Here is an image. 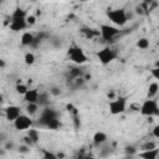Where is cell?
Instances as JSON below:
<instances>
[{
    "mask_svg": "<svg viewBox=\"0 0 159 159\" xmlns=\"http://www.w3.org/2000/svg\"><path fill=\"white\" fill-rule=\"evenodd\" d=\"M108 109L112 116H118L124 113L127 109V97L118 96L114 99H111L108 102Z\"/></svg>",
    "mask_w": 159,
    "mask_h": 159,
    "instance_id": "cell-2",
    "label": "cell"
},
{
    "mask_svg": "<svg viewBox=\"0 0 159 159\" xmlns=\"http://www.w3.org/2000/svg\"><path fill=\"white\" fill-rule=\"evenodd\" d=\"M152 76H153L155 80L159 81V61L155 62V67L152 70Z\"/></svg>",
    "mask_w": 159,
    "mask_h": 159,
    "instance_id": "cell-24",
    "label": "cell"
},
{
    "mask_svg": "<svg viewBox=\"0 0 159 159\" xmlns=\"http://www.w3.org/2000/svg\"><path fill=\"white\" fill-rule=\"evenodd\" d=\"M124 152H125V154H137V153H138V150H137L133 145H128V147H125Z\"/></svg>",
    "mask_w": 159,
    "mask_h": 159,
    "instance_id": "cell-26",
    "label": "cell"
},
{
    "mask_svg": "<svg viewBox=\"0 0 159 159\" xmlns=\"http://www.w3.org/2000/svg\"><path fill=\"white\" fill-rule=\"evenodd\" d=\"M60 125H61V124H60V120H58V119H55L53 122H51V123L48 124V128H50V129H57Z\"/></svg>",
    "mask_w": 159,
    "mask_h": 159,
    "instance_id": "cell-28",
    "label": "cell"
},
{
    "mask_svg": "<svg viewBox=\"0 0 159 159\" xmlns=\"http://www.w3.org/2000/svg\"><path fill=\"white\" fill-rule=\"evenodd\" d=\"M159 91V84L157 82H152L148 87V98H153Z\"/></svg>",
    "mask_w": 159,
    "mask_h": 159,
    "instance_id": "cell-18",
    "label": "cell"
},
{
    "mask_svg": "<svg viewBox=\"0 0 159 159\" xmlns=\"http://www.w3.org/2000/svg\"><path fill=\"white\" fill-rule=\"evenodd\" d=\"M4 113H5V117L9 122H15L22 113H21V108L19 106H15V104H10L7 106L5 109H4Z\"/></svg>",
    "mask_w": 159,
    "mask_h": 159,
    "instance_id": "cell-9",
    "label": "cell"
},
{
    "mask_svg": "<svg viewBox=\"0 0 159 159\" xmlns=\"http://www.w3.org/2000/svg\"><path fill=\"white\" fill-rule=\"evenodd\" d=\"M34 120L31 119L30 116L27 114H21L15 122H14V128L19 132H24V130H29L32 128Z\"/></svg>",
    "mask_w": 159,
    "mask_h": 159,
    "instance_id": "cell-5",
    "label": "cell"
},
{
    "mask_svg": "<svg viewBox=\"0 0 159 159\" xmlns=\"http://www.w3.org/2000/svg\"><path fill=\"white\" fill-rule=\"evenodd\" d=\"M27 26L26 19H11L10 17V24H9V29L14 32H20L22 30H25Z\"/></svg>",
    "mask_w": 159,
    "mask_h": 159,
    "instance_id": "cell-10",
    "label": "cell"
},
{
    "mask_svg": "<svg viewBox=\"0 0 159 159\" xmlns=\"http://www.w3.org/2000/svg\"><path fill=\"white\" fill-rule=\"evenodd\" d=\"M50 93H51V94H53V96H58V94L61 93V91H60L57 87H53V88H51V89H50Z\"/></svg>",
    "mask_w": 159,
    "mask_h": 159,
    "instance_id": "cell-30",
    "label": "cell"
},
{
    "mask_svg": "<svg viewBox=\"0 0 159 159\" xmlns=\"http://www.w3.org/2000/svg\"><path fill=\"white\" fill-rule=\"evenodd\" d=\"M119 34V30L112 25H107V24H102L99 25V35L103 40L106 41H109V40H113L117 35Z\"/></svg>",
    "mask_w": 159,
    "mask_h": 159,
    "instance_id": "cell-6",
    "label": "cell"
},
{
    "mask_svg": "<svg viewBox=\"0 0 159 159\" xmlns=\"http://www.w3.org/2000/svg\"><path fill=\"white\" fill-rule=\"evenodd\" d=\"M26 22H27V26H29V27L34 26V25L36 24V16H35V15H27Z\"/></svg>",
    "mask_w": 159,
    "mask_h": 159,
    "instance_id": "cell-25",
    "label": "cell"
},
{
    "mask_svg": "<svg viewBox=\"0 0 159 159\" xmlns=\"http://www.w3.org/2000/svg\"><path fill=\"white\" fill-rule=\"evenodd\" d=\"M35 60H36V57H35V55H34L32 52H26L25 56H24V61H25V63L29 65V66L34 65V63H35Z\"/></svg>",
    "mask_w": 159,
    "mask_h": 159,
    "instance_id": "cell-22",
    "label": "cell"
},
{
    "mask_svg": "<svg viewBox=\"0 0 159 159\" xmlns=\"http://www.w3.org/2000/svg\"><path fill=\"white\" fill-rule=\"evenodd\" d=\"M25 109H26V114L32 117V116H35L39 112L40 107H39V103H26Z\"/></svg>",
    "mask_w": 159,
    "mask_h": 159,
    "instance_id": "cell-15",
    "label": "cell"
},
{
    "mask_svg": "<svg viewBox=\"0 0 159 159\" xmlns=\"http://www.w3.org/2000/svg\"><path fill=\"white\" fill-rule=\"evenodd\" d=\"M68 57L76 65L86 63L87 60H88L87 56H86V53H84V51L80 46H77V45H73L72 47H70V50H68Z\"/></svg>",
    "mask_w": 159,
    "mask_h": 159,
    "instance_id": "cell-4",
    "label": "cell"
},
{
    "mask_svg": "<svg viewBox=\"0 0 159 159\" xmlns=\"http://www.w3.org/2000/svg\"><path fill=\"white\" fill-rule=\"evenodd\" d=\"M27 137L32 140V143H34V144H36V143L39 142V139H40V133H39V130H37V129L31 128V129H29V130H27Z\"/></svg>",
    "mask_w": 159,
    "mask_h": 159,
    "instance_id": "cell-17",
    "label": "cell"
},
{
    "mask_svg": "<svg viewBox=\"0 0 159 159\" xmlns=\"http://www.w3.org/2000/svg\"><path fill=\"white\" fill-rule=\"evenodd\" d=\"M55 119H57V112H55V111L51 109V108H45V109L42 111L41 116H40L39 122H40L42 125L48 127V124H50L51 122H53Z\"/></svg>",
    "mask_w": 159,
    "mask_h": 159,
    "instance_id": "cell-8",
    "label": "cell"
},
{
    "mask_svg": "<svg viewBox=\"0 0 159 159\" xmlns=\"http://www.w3.org/2000/svg\"><path fill=\"white\" fill-rule=\"evenodd\" d=\"M152 134H153L155 138L159 139V124H157V125L153 127V129H152Z\"/></svg>",
    "mask_w": 159,
    "mask_h": 159,
    "instance_id": "cell-29",
    "label": "cell"
},
{
    "mask_svg": "<svg viewBox=\"0 0 159 159\" xmlns=\"http://www.w3.org/2000/svg\"><path fill=\"white\" fill-rule=\"evenodd\" d=\"M137 47L140 50H147L149 47V40L147 37H142L137 41Z\"/></svg>",
    "mask_w": 159,
    "mask_h": 159,
    "instance_id": "cell-21",
    "label": "cell"
},
{
    "mask_svg": "<svg viewBox=\"0 0 159 159\" xmlns=\"http://www.w3.org/2000/svg\"><path fill=\"white\" fill-rule=\"evenodd\" d=\"M29 148H30V147H27V145H22V147L19 148V152H20V153H27V152H29Z\"/></svg>",
    "mask_w": 159,
    "mask_h": 159,
    "instance_id": "cell-31",
    "label": "cell"
},
{
    "mask_svg": "<svg viewBox=\"0 0 159 159\" xmlns=\"http://www.w3.org/2000/svg\"><path fill=\"white\" fill-rule=\"evenodd\" d=\"M10 17L11 19H26L27 17V12H26V10H24L21 7H16Z\"/></svg>",
    "mask_w": 159,
    "mask_h": 159,
    "instance_id": "cell-16",
    "label": "cell"
},
{
    "mask_svg": "<svg viewBox=\"0 0 159 159\" xmlns=\"http://www.w3.org/2000/svg\"><path fill=\"white\" fill-rule=\"evenodd\" d=\"M40 92L36 89V88H30L26 94L24 96V101L26 103H39V99H40Z\"/></svg>",
    "mask_w": 159,
    "mask_h": 159,
    "instance_id": "cell-11",
    "label": "cell"
},
{
    "mask_svg": "<svg viewBox=\"0 0 159 159\" xmlns=\"http://www.w3.org/2000/svg\"><path fill=\"white\" fill-rule=\"evenodd\" d=\"M140 159H158L159 157V148L149 149V150H140L137 153Z\"/></svg>",
    "mask_w": 159,
    "mask_h": 159,
    "instance_id": "cell-12",
    "label": "cell"
},
{
    "mask_svg": "<svg viewBox=\"0 0 159 159\" xmlns=\"http://www.w3.org/2000/svg\"><path fill=\"white\" fill-rule=\"evenodd\" d=\"M47 94H40V99H39V103H43V102H46L47 99Z\"/></svg>",
    "mask_w": 159,
    "mask_h": 159,
    "instance_id": "cell-33",
    "label": "cell"
},
{
    "mask_svg": "<svg viewBox=\"0 0 159 159\" xmlns=\"http://www.w3.org/2000/svg\"><path fill=\"white\" fill-rule=\"evenodd\" d=\"M107 17L109 21L117 26H124L128 22V15L124 9H113L107 12Z\"/></svg>",
    "mask_w": 159,
    "mask_h": 159,
    "instance_id": "cell-3",
    "label": "cell"
},
{
    "mask_svg": "<svg viewBox=\"0 0 159 159\" xmlns=\"http://www.w3.org/2000/svg\"><path fill=\"white\" fill-rule=\"evenodd\" d=\"M35 40H36V39H35V35H34L32 32L25 31V32H22V35H21L20 42H21L22 46H31V45H34Z\"/></svg>",
    "mask_w": 159,
    "mask_h": 159,
    "instance_id": "cell-13",
    "label": "cell"
},
{
    "mask_svg": "<svg viewBox=\"0 0 159 159\" xmlns=\"http://www.w3.org/2000/svg\"><path fill=\"white\" fill-rule=\"evenodd\" d=\"M135 12H137V14H140V15H143V14H145V12L143 11V9H142V7H137V10H135Z\"/></svg>",
    "mask_w": 159,
    "mask_h": 159,
    "instance_id": "cell-34",
    "label": "cell"
},
{
    "mask_svg": "<svg viewBox=\"0 0 159 159\" xmlns=\"http://www.w3.org/2000/svg\"><path fill=\"white\" fill-rule=\"evenodd\" d=\"M82 75H83V72H82V70H81L80 67H73V68L70 70V76H71V78H73V80L81 78Z\"/></svg>",
    "mask_w": 159,
    "mask_h": 159,
    "instance_id": "cell-20",
    "label": "cell"
},
{
    "mask_svg": "<svg viewBox=\"0 0 159 159\" xmlns=\"http://www.w3.org/2000/svg\"><path fill=\"white\" fill-rule=\"evenodd\" d=\"M93 143L96 144V145H102V144H104L106 142H107V139H108V137H107V134L104 133V132H101V130H98V132H96L94 134H93Z\"/></svg>",
    "mask_w": 159,
    "mask_h": 159,
    "instance_id": "cell-14",
    "label": "cell"
},
{
    "mask_svg": "<svg viewBox=\"0 0 159 159\" xmlns=\"http://www.w3.org/2000/svg\"><path fill=\"white\" fill-rule=\"evenodd\" d=\"M42 159H58V157H57V154H55V153H52V152L43 150Z\"/></svg>",
    "mask_w": 159,
    "mask_h": 159,
    "instance_id": "cell-23",
    "label": "cell"
},
{
    "mask_svg": "<svg viewBox=\"0 0 159 159\" xmlns=\"http://www.w3.org/2000/svg\"><path fill=\"white\" fill-rule=\"evenodd\" d=\"M154 148H157L155 144H154L153 142H148V143H145V144L142 147V150H149V149H154Z\"/></svg>",
    "mask_w": 159,
    "mask_h": 159,
    "instance_id": "cell-27",
    "label": "cell"
},
{
    "mask_svg": "<svg viewBox=\"0 0 159 159\" xmlns=\"http://www.w3.org/2000/svg\"><path fill=\"white\" fill-rule=\"evenodd\" d=\"M29 89H30V88H29L25 83H16V84H15V91H16V93L20 94V96H25Z\"/></svg>",
    "mask_w": 159,
    "mask_h": 159,
    "instance_id": "cell-19",
    "label": "cell"
},
{
    "mask_svg": "<svg viewBox=\"0 0 159 159\" xmlns=\"http://www.w3.org/2000/svg\"><path fill=\"white\" fill-rule=\"evenodd\" d=\"M77 159H94L93 157H89V155H86V154H80L77 157Z\"/></svg>",
    "mask_w": 159,
    "mask_h": 159,
    "instance_id": "cell-32",
    "label": "cell"
},
{
    "mask_svg": "<svg viewBox=\"0 0 159 159\" xmlns=\"http://www.w3.org/2000/svg\"><path fill=\"white\" fill-rule=\"evenodd\" d=\"M139 112L142 116L148 117V118H153V117H159V106L158 102L153 98H148L145 99L139 108Z\"/></svg>",
    "mask_w": 159,
    "mask_h": 159,
    "instance_id": "cell-1",
    "label": "cell"
},
{
    "mask_svg": "<svg viewBox=\"0 0 159 159\" xmlns=\"http://www.w3.org/2000/svg\"><path fill=\"white\" fill-rule=\"evenodd\" d=\"M116 56H117V53L112 48H109V47H104V48H102V50H99L97 52V57H98L99 62L102 65H104V66L109 65L116 58Z\"/></svg>",
    "mask_w": 159,
    "mask_h": 159,
    "instance_id": "cell-7",
    "label": "cell"
}]
</instances>
